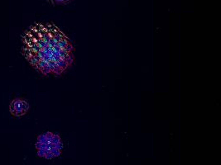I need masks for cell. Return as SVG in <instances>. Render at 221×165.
<instances>
[{
	"mask_svg": "<svg viewBox=\"0 0 221 165\" xmlns=\"http://www.w3.org/2000/svg\"><path fill=\"white\" fill-rule=\"evenodd\" d=\"M22 39V55L43 75H60L74 63L72 43L54 24H34Z\"/></svg>",
	"mask_w": 221,
	"mask_h": 165,
	"instance_id": "6da1fadb",
	"label": "cell"
},
{
	"mask_svg": "<svg viewBox=\"0 0 221 165\" xmlns=\"http://www.w3.org/2000/svg\"><path fill=\"white\" fill-rule=\"evenodd\" d=\"M35 147L38 157L53 159L61 154L63 143L60 135L48 131L37 137Z\"/></svg>",
	"mask_w": 221,
	"mask_h": 165,
	"instance_id": "7a4b0ae2",
	"label": "cell"
},
{
	"mask_svg": "<svg viewBox=\"0 0 221 165\" xmlns=\"http://www.w3.org/2000/svg\"><path fill=\"white\" fill-rule=\"evenodd\" d=\"M13 103L16 109V115L15 116H22L27 113L30 109V105L27 100L23 98H15L13 99Z\"/></svg>",
	"mask_w": 221,
	"mask_h": 165,
	"instance_id": "3957f363",
	"label": "cell"
},
{
	"mask_svg": "<svg viewBox=\"0 0 221 165\" xmlns=\"http://www.w3.org/2000/svg\"><path fill=\"white\" fill-rule=\"evenodd\" d=\"M9 112L12 116H15V115H16V109H15L13 101H11V102H10V104H9Z\"/></svg>",
	"mask_w": 221,
	"mask_h": 165,
	"instance_id": "277c9868",
	"label": "cell"
},
{
	"mask_svg": "<svg viewBox=\"0 0 221 165\" xmlns=\"http://www.w3.org/2000/svg\"><path fill=\"white\" fill-rule=\"evenodd\" d=\"M49 1L53 3H66L70 0H49Z\"/></svg>",
	"mask_w": 221,
	"mask_h": 165,
	"instance_id": "5b68a950",
	"label": "cell"
}]
</instances>
